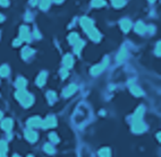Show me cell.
Wrapping results in <instances>:
<instances>
[{
	"mask_svg": "<svg viewBox=\"0 0 161 157\" xmlns=\"http://www.w3.org/2000/svg\"><path fill=\"white\" fill-rule=\"evenodd\" d=\"M16 98L22 103V105L25 107H28L32 105L33 103V97L28 94L24 89H18L16 93Z\"/></svg>",
	"mask_w": 161,
	"mask_h": 157,
	"instance_id": "6da1fadb",
	"label": "cell"
},
{
	"mask_svg": "<svg viewBox=\"0 0 161 157\" xmlns=\"http://www.w3.org/2000/svg\"><path fill=\"white\" fill-rule=\"evenodd\" d=\"M108 62H109V59H108V58H104L103 62L99 63V64L94 66V67H92V69H91V74H92L93 76H97V75H99V74H101L103 70H104V68L107 67Z\"/></svg>",
	"mask_w": 161,
	"mask_h": 157,
	"instance_id": "7a4b0ae2",
	"label": "cell"
},
{
	"mask_svg": "<svg viewBox=\"0 0 161 157\" xmlns=\"http://www.w3.org/2000/svg\"><path fill=\"white\" fill-rule=\"evenodd\" d=\"M57 124V121H56V118L55 116H48L44 121H42L41 123V127L44 128V129H48V128H53Z\"/></svg>",
	"mask_w": 161,
	"mask_h": 157,
	"instance_id": "3957f363",
	"label": "cell"
},
{
	"mask_svg": "<svg viewBox=\"0 0 161 157\" xmlns=\"http://www.w3.org/2000/svg\"><path fill=\"white\" fill-rule=\"evenodd\" d=\"M132 130H133V132L140 133V132H143V131H145V130H146V126L142 122L141 120H138V121H134L133 127H132Z\"/></svg>",
	"mask_w": 161,
	"mask_h": 157,
	"instance_id": "277c9868",
	"label": "cell"
},
{
	"mask_svg": "<svg viewBox=\"0 0 161 157\" xmlns=\"http://www.w3.org/2000/svg\"><path fill=\"white\" fill-rule=\"evenodd\" d=\"M81 26L84 28V31L86 32H90L92 28H94V26H93V22L91 20L90 18H86V17H83V18L81 19Z\"/></svg>",
	"mask_w": 161,
	"mask_h": 157,
	"instance_id": "5b68a950",
	"label": "cell"
},
{
	"mask_svg": "<svg viewBox=\"0 0 161 157\" xmlns=\"http://www.w3.org/2000/svg\"><path fill=\"white\" fill-rule=\"evenodd\" d=\"M20 36L22 41H30L31 38V34H30V31L26 26H22L20 30Z\"/></svg>",
	"mask_w": 161,
	"mask_h": 157,
	"instance_id": "8992f818",
	"label": "cell"
},
{
	"mask_svg": "<svg viewBox=\"0 0 161 157\" xmlns=\"http://www.w3.org/2000/svg\"><path fill=\"white\" fill-rule=\"evenodd\" d=\"M41 123H42V120L40 119L39 116L31 118V119L27 121V126L31 127V128H38V127H41Z\"/></svg>",
	"mask_w": 161,
	"mask_h": 157,
	"instance_id": "52a82bcc",
	"label": "cell"
},
{
	"mask_svg": "<svg viewBox=\"0 0 161 157\" xmlns=\"http://www.w3.org/2000/svg\"><path fill=\"white\" fill-rule=\"evenodd\" d=\"M76 90H77V86H76L75 84H71V85H69L68 87L65 88L64 96H65V97H68V96H71V95L74 94Z\"/></svg>",
	"mask_w": 161,
	"mask_h": 157,
	"instance_id": "ba28073f",
	"label": "cell"
},
{
	"mask_svg": "<svg viewBox=\"0 0 161 157\" xmlns=\"http://www.w3.org/2000/svg\"><path fill=\"white\" fill-rule=\"evenodd\" d=\"M1 128H2L5 131H10L12 128H13V121H12V119L4 120L2 123H1Z\"/></svg>",
	"mask_w": 161,
	"mask_h": 157,
	"instance_id": "9c48e42d",
	"label": "cell"
},
{
	"mask_svg": "<svg viewBox=\"0 0 161 157\" xmlns=\"http://www.w3.org/2000/svg\"><path fill=\"white\" fill-rule=\"evenodd\" d=\"M63 62H64L65 68H71V67H73V63H74L73 57H71V54H66V56L64 57Z\"/></svg>",
	"mask_w": 161,
	"mask_h": 157,
	"instance_id": "30bf717a",
	"label": "cell"
},
{
	"mask_svg": "<svg viewBox=\"0 0 161 157\" xmlns=\"http://www.w3.org/2000/svg\"><path fill=\"white\" fill-rule=\"evenodd\" d=\"M25 137L28 141L33 143V141H36L38 135H36V132H34L33 130H27V131L25 132Z\"/></svg>",
	"mask_w": 161,
	"mask_h": 157,
	"instance_id": "8fae6325",
	"label": "cell"
},
{
	"mask_svg": "<svg viewBox=\"0 0 161 157\" xmlns=\"http://www.w3.org/2000/svg\"><path fill=\"white\" fill-rule=\"evenodd\" d=\"M120 27L124 32H128L132 27V22L129 19H122L120 22Z\"/></svg>",
	"mask_w": 161,
	"mask_h": 157,
	"instance_id": "7c38bea8",
	"label": "cell"
},
{
	"mask_svg": "<svg viewBox=\"0 0 161 157\" xmlns=\"http://www.w3.org/2000/svg\"><path fill=\"white\" fill-rule=\"evenodd\" d=\"M87 34H89V36L91 38V40H93V41H95V42H98L99 40H100V33L95 30V28H92L90 32H87Z\"/></svg>",
	"mask_w": 161,
	"mask_h": 157,
	"instance_id": "4fadbf2b",
	"label": "cell"
},
{
	"mask_svg": "<svg viewBox=\"0 0 161 157\" xmlns=\"http://www.w3.org/2000/svg\"><path fill=\"white\" fill-rule=\"evenodd\" d=\"M135 32L136 33H138V34H143V33H145L146 32V26L144 25L142 22H137L135 24Z\"/></svg>",
	"mask_w": 161,
	"mask_h": 157,
	"instance_id": "5bb4252c",
	"label": "cell"
},
{
	"mask_svg": "<svg viewBox=\"0 0 161 157\" xmlns=\"http://www.w3.org/2000/svg\"><path fill=\"white\" fill-rule=\"evenodd\" d=\"M143 113H144V107L140 106L137 110H136V112L134 113V115H133V120H134V121H138V120H141L142 116H143Z\"/></svg>",
	"mask_w": 161,
	"mask_h": 157,
	"instance_id": "9a60e30c",
	"label": "cell"
},
{
	"mask_svg": "<svg viewBox=\"0 0 161 157\" xmlns=\"http://www.w3.org/2000/svg\"><path fill=\"white\" fill-rule=\"evenodd\" d=\"M45 80H47V72H41L39 75V77L36 78V84L39 85V86H43L45 84Z\"/></svg>",
	"mask_w": 161,
	"mask_h": 157,
	"instance_id": "2e32d148",
	"label": "cell"
},
{
	"mask_svg": "<svg viewBox=\"0 0 161 157\" xmlns=\"http://www.w3.org/2000/svg\"><path fill=\"white\" fill-rule=\"evenodd\" d=\"M83 46H84V41L78 40L77 42L75 43V45H74V51H75V53H76V54H79L82 49H83Z\"/></svg>",
	"mask_w": 161,
	"mask_h": 157,
	"instance_id": "e0dca14e",
	"label": "cell"
},
{
	"mask_svg": "<svg viewBox=\"0 0 161 157\" xmlns=\"http://www.w3.org/2000/svg\"><path fill=\"white\" fill-rule=\"evenodd\" d=\"M126 57H127V51L125 50V49H122L120 52L118 53V56H117V61L122 62V61H124L126 59Z\"/></svg>",
	"mask_w": 161,
	"mask_h": 157,
	"instance_id": "ac0fdd59",
	"label": "cell"
},
{
	"mask_svg": "<svg viewBox=\"0 0 161 157\" xmlns=\"http://www.w3.org/2000/svg\"><path fill=\"white\" fill-rule=\"evenodd\" d=\"M130 92H132V94H134L135 96H142L143 95V90L138 86H135V85L130 87Z\"/></svg>",
	"mask_w": 161,
	"mask_h": 157,
	"instance_id": "d6986e66",
	"label": "cell"
},
{
	"mask_svg": "<svg viewBox=\"0 0 161 157\" xmlns=\"http://www.w3.org/2000/svg\"><path fill=\"white\" fill-rule=\"evenodd\" d=\"M16 87L18 88V89H24L26 86V80L24 78H18L17 80H16Z\"/></svg>",
	"mask_w": 161,
	"mask_h": 157,
	"instance_id": "ffe728a7",
	"label": "cell"
},
{
	"mask_svg": "<svg viewBox=\"0 0 161 157\" xmlns=\"http://www.w3.org/2000/svg\"><path fill=\"white\" fill-rule=\"evenodd\" d=\"M22 54H23V58L27 59V58H30L33 54V50L30 49V48H25V49H23V51H22Z\"/></svg>",
	"mask_w": 161,
	"mask_h": 157,
	"instance_id": "44dd1931",
	"label": "cell"
},
{
	"mask_svg": "<svg viewBox=\"0 0 161 157\" xmlns=\"http://www.w3.org/2000/svg\"><path fill=\"white\" fill-rule=\"evenodd\" d=\"M111 153H110L109 148H102L101 150L99 151V156L100 157H110Z\"/></svg>",
	"mask_w": 161,
	"mask_h": 157,
	"instance_id": "7402d4cb",
	"label": "cell"
},
{
	"mask_svg": "<svg viewBox=\"0 0 161 157\" xmlns=\"http://www.w3.org/2000/svg\"><path fill=\"white\" fill-rule=\"evenodd\" d=\"M78 40H79V38H78V35L76 33H71L69 36H68V41H69L71 44H75Z\"/></svg>",
	"mask_w": 161,
	"mask_h": 157,
	"instance_id": "603a6c76",
	"label": "cell"
},
{
	"mask_svg": "<svg viewBox=\"0 0 161 157\" xmlns=\"http://www.w3.org/2000/svg\"><path fill=\"white\" fill-rule=\"evenodd\" d=\"M50 0H42L41 1V4H40V7H41V9L42 10H47L49 7H50Z\"/></svg>",
	"mask_w": 161,
	"mask_h": 157,
	"instance_id": "cb8c5ba5",
	"label": "cell"
},
{
	"mask_svg": "<svg viewBox=\"0 0 161 157\" xmlns=\"http://www.w3.org/2000/svg\"><path fill=\"white\" fill-rule=\"evenodd\" d=\"M8 74H9V68L7 66H1L0 67V76L6 77V76H8Z\"/></svg>",
	"mask_w": 161,
	"mask_h": 157,
	"instance_id": "d4e9b609",
	"label": "cell"
},
{
	"mask_svg": "<svg viewBox=\"0 0 161 157\" xmlns=\"http://www.w3.org/2000/svg\"><path fill=\"white\" fill-rule=\"evenodd\" d=\"M111 2L116 8H120L125 5V0H111Z\"/></svg>",
	"mask_w": 161,
	"mask_h": 157,
	"instance_id": "484cf974",
	"label": "cell"
},
{
	"mask_svg": "<svg viewBox=\"0 0 161 157\" xmlns=\"http://www.w3.org/2000/svg\"><path fill=\"white\" fill-rule=\"evenodd\" d=\"M106 5L104 0H92V6L94 7H102Z\"/></svg>",
	"mask_w": 161,
	"mask_h": 157,
	"instance_id": "4316f807",
	"label": "cell"
},
{
	"mask_svg": "<svg viewBox=\"0 0 161 157\" xmlns=\"http://www.w3.org/2000/svg\"><path fill=\"white\" fill-rule=\"evenodd\" d=\"M6 151H7V144L5 141L1 140V141H0V154L4 155Z\"/></svg>",
	"mask_w": 161,
	"mask_h": 157,
	"instance_id": "83f0119b",
	"label": "cell"
},
{
	"mask_svg": "<svg viewBox=\"0 0 161 157\" xmlns=\"http://www.w3.org/2000/svg\"><path fill=\"white\" fill-rule=\"evenodd\" d=\"M44 151H45V153H48V154H53V153H55V149H53L52 145L47 144L44 146Z\"/></svg>",
	"mask_w": 161,
	"mask_h": 157,
	"instance_id": "f1b7e54d",
	"label": "cell"
},
{
	"mask_svg": "<svg viewBox=\"0 0 161 157\" xmlns=\"http://www.w3.org/2000/svg\"><path fill=\"white\" fill-rule=\"evenodd\" d=\"M49 138H50V140H51L52 143H58L59 141V139L56 133H50V135H49Z\"/></svg>",
	"mask_w": 161,
	"mask_h": 157,
	"instance_id": "f546056e",
	"label": "cell"
},
{
	"mask_svg": "<svg viewBox=\"0 0 161 157\" xmlns=\"http://www.w3.org/2000/svg\"><path fill=\"white\" fill-rule=\"evenodd\" d=\"M48 98H49V101H50V103L55 102V100H56V94H55V93H52V92H49V93H48Z\"/></svg>",
	"mask_w": 161,
	"mask_h": 157,
	"instance_id": "4dcf8cb0",
	"label": "cell"
},
{
	"mask_svg": "<svg viewBox=\"0 0 161 157\" xmlns=\"http://www.w3.org/2000/svg\"><path fill=\"white\" fill-rule=\"evenodd\" d=\"M60 76L61 78H66L68 76V71H67V68H64V69L60 70Z\"/></svg>",
	"mask_w": 161,
	"mask_h": 157,
	"instance_id": "1f68e13d",
	"label": "cell"
},
{
	"mask_svg": "<svg viewBox=\"0 0 161 157\" xmlns=\"http://www.w3.org/2000/svg\"><path fill=\"white\" fill-rule=\"evenodd\" d=\"M9 5V1L8 0H0V6L2 7H6Z\"/></svg>",
	"mask_w": 161,
	"mask_h": 157,
	"instance_id": "d6a6232c",
	"label": "cell"
},
{
	"mask_svg": "<svg viewBox=\"0 0 161 157\" xmlns=\"http://www.w3.org/2000/svg\"><path fill=\"white\" fill-rule=\"evenodd\" d=\"M20 42H22V40L20 38H17V40H15L13 42L14 46H18V45H20Z\"/></svg>",
	"mask_w": 161,
	"mask_h": 157,
	"instance_id": "836d02e7",
	"label": "cell"
},
{
	"mask_svg": "<svg viewBox=\"0 0 161 157\" xmlns=\"http://www.w3.org/2000/svg\"><path fill=\"white\" fill-rule=\"evenodd\" d=\"M155 54H157V56H160V43L157 44V49H155Z\"/></svg>",
	"mask_w": 161,
	"mask_h": 157,
	"instance_id": "e575fe53",
	"label": "cell"
},
{
	"mask_svg": "<svg viewBox=\"0 0 161 157\" xmlns=\"http://www.w3.org/2000/svg\"><path fill=\"white\" fill-rule=\"evenodd\" d=\"M53 1H55V2H56V4H60V2H63V1H64V0H53Z\"/></svg>",
	"mask_w": 161,
	"mask_h": 157,
	"instance_id": "d590c367",
	"label": "cell"
},
{
	"mask_svg": "<svg viewBox=\"0 0 161 157\" xmlns=\"http://www.w3.org/2000/svg\"><path fill=\"white\" fill-rule=\"evenodd\" d=\"M4 19H5V17H4V16H2V15H0V22H2V20H4Z\"/></svg>",
	"mask_w": 161,
	"mask_h": 157,
	"instance_id": "8d00e7d4",
	"label": "cell"
},
{
	"mask_svg": "<svg viewBox=\"0 0 161 157\" xmlns=\"http://www.w3.org/2000/svg\"><path fill=\"white\" fill-rule=\"evenodd\" d=\"M1 118H2V112L0 111V119H1Z\"/></svg>",
	"mask_w": 161,
	"mask_h": 157,
	"instance_id": "74e56055",
	"label": "cell"
},
{
	"mask_svg": "<svg viewBox=\"0 0 161 157\" xmlns=\"http://www.w3.org/2000/svg\"><path fill=\"white\" fill-rule=\"evenodd\" d=\"M149 1H150V2H154L155 0H149Z\"/></svg>",
	"mask_w": 161,
	"mask_h": 157,
	"instance_id": "f35d334b",
	"label": "cell"
},
{
	"mask_svg": "<svg viewBox=\"0 0 161 157\" xmlns=\"http://www.w3.org/2000/svg\"><path fill=\"white\" fill-rule=\"evenodd\" d=\"M14 157H20V156H18V155H15V156H14Z\"/></svg>",
	"mask_w": 161,
	"mask_h": 157,
	"instance_id": "ab89813d",
	"label": "cell"
},
{
	"mask_svg": "<svg viewBox=\"0 0 161 157\" xmlns=\"http://www.w3.org/2000/svg\"><path fill=\"white\" fill-rule=\"evenodd\" d=\"M0 157H6V156H4V155H1V156H0Z\"/></svg>",
	"mask_w": 161,
	"mask_h": 157,
	"instance_id": "60d3db41",
	"label": "cell"
},
{
	"mask_svg": "<svg viewBox=\"0 0 161 157\" xmlns=\"http://www.w3.org/2000/svg\"><path fill=\"white\" fill-rule=\"evenodd\" d=\"M28 157H33V156H31V155H30V156H28Z\"/></svg>",
	"mask_w": 161,
	"mask_h": 157,
	"instance_id": "b9f144b4",
	"label": "cell"
}]
</instances>
